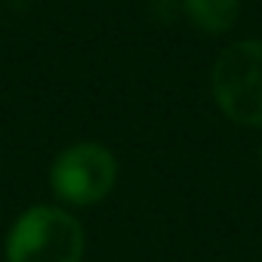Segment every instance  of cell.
Listing matches in <instances>:
<instances>
[{"label":"cell","instance_id":"277c9868","mask_svg":"<svg viewBox=\"0 0 262 262\" xmlns=\"http://www.w3.org/2000/svg\"><path fill=\"white\" fill-rule=\"evenodd\" d=\"M179 4H182L188 22L210 34L228 31L241 10V0H179Z\"/></svg>","mask_w":262,"mask_h":262},{"label":"cell","instance_id":"5b68a950","mask_svg":"<svg viewBox=\"0 0 262 262\" xmlns=\"http://www.w3.org/2000/svg\"><path fill=\"white\" fill-rule=\"evenodd\" d=\"M259 167H262V151H259Z\"/></svg>","mask_w":262,"mask_h":262},{"label":"cell","instance_id":"3957f363","mask_svg":"<svg viewBox=\"0 0 262 262\" xmlns=\"http://www.w3.org/2000/svg\"><path fill=\"white\" fill-rule=\"evenodd\" d=\"M117 161L99 142L68 145L50 167V188L68 207H93L111 194Z\"/></svg>","mask_w":262,"mask_h":262},{"label":"cell","instance_id":"7a4b0ae2","mask_svg":"<svg viewBox=\"0 0 262 262\" xmlns=\"http://www.w3.org/2000/svg\"><path fill=\"white\" fill-rule=\"evenodd\" d=\"M213 99L241 126H262V40H237L216 56Z\"/></svg>","mask_w":262,"mask_h":262},{"label":"cell","instance_id":"6da1fadb","mask_svg":"<svg viewBox=\"0 0 262 262\" xmlns=\"http://www.w3.org/2000/svg\"><path fill=\"white\" fill-rule=\"evenodd\" d=\"M83 225L62 207L34 204L16 216L7 231V262H83Z\"/></svg>","mask_w":262,"mask_h":262}]
</instances>
